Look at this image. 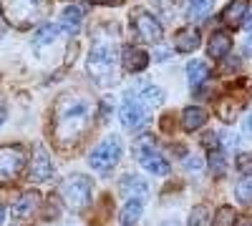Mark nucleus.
Listing matches in <instances>:
<instances>
[{"label":"nucleus","mask_w":252,"mask_h":226,"mask_svg":"<svg viewBox=\"0 0 252 226\" xmlns=\"http://www.w3.org/2000/svg\"><path fill=\"white\" fill-rule=\"evenodd\" d=\"M94 103L81 93H63L53 108V141L61 149H71L89 131Z\"/></svg>","instance_id":"f257e3e1"},{"label":"nucleus","mask_w":252,"mask_h":226,"mask_svg":"<svg viewBox=\"0 0 252 226\" xmlns=\"http://www.w3.org/2000/svg\"><path fill=\"white\" fill-rule=\"evenodd\" d=\"M3 18L18 30H31L46 18L51 0H0Z\"/></svg>","instance_id":"f03ea898"},{"label":"nucleus","mask_w":252,"mask_h":226,"mask_svg":"<svg viewBox=\"0 0 252 226\" xmlns=\"http://www.w3.org/2000/svg\"><path fill=\"white\" fill-rule=\"evenodd\" d=\"M61 196H63V201H66V206L71 211L89 209L91 196H94V181H91V176H86V174L68 176L66 181H63V186H61Z\"/></svg>","instance_id":"7ed1b4c3"},{"label":"nucleus","mask_w":252,"mask_h":226,"mask_svg":"<svg viewBox=\"0 0 252 226\" xmlns=\"http://www.w3.org/2000/svg\"><path fill=\"white\" fill-rule=\"evenodd\" d=\"M28 161V151L20 146V143H8V146H0V189L13 186L20 178Z\"/></svg>","instance_id":"20e7f679"},{"label":"nucleus","mask_w":252,"mask_h":226,"mask_svg":"<svg viewBox=\"0 0 252 226\" xmlns=\"http://www.w3.org/2000/svg\"><path fill=\"white\" fill-rule=\"evenodd\" d=\"M116 68V48L111 43H96L89 53V73L94 80L103 83L106 78L114 75Z\"/></svg>","instance_id":"39448f33"},{"label":"nucleus","mask_w":252,"mask_h":226,"mask_svg":"<svg viewBox=\"0 0 252 226\" xmlns=\"http://www.w3.org/2000/svg\"><path fill=\"white\" fill-rule=\"evenodd\" d=\"M119 158H121V141H119V136H109L91 151L89 163H91V169L103 174V171H109L111 166H116Z\"/></svg>","instance_id":"423d86ee"},{"label":"nucleus","mask_w":252,"mask_h":226,"mask_svg":"<svg viewBox=\"0 0 252 226\" xmlns=\"http://www.w3.org/2000/svg\"><path fill=\"white\" fill-rule=\"evenodd\" d=\"M131 23H134V28H136L139 38H141V40H146V43H159V40H161V35H164V28H161V23H159V20H157L152 13H146V10H139V13H134Z\"/></svg>","instance_id":"0eeeda50"},{"label":"nucleus","mask_w":252,"mask_h":226,"mask_svg":"<svg viewBox=\"0 0 252 226\" xmlns=\"http://www.w3.org/2000/svg\"><path fill=\"white\" fill-rule=\"evenodd\" d=\"M119 118L124 123V128H129V131H139L141 126L149 123V116H146V111H144V103L134 100L129 93H126V100H124V106L119 111Z\"/></svg>","instance_id":"6e6552de"},{"label":"nucleus","mask_w":252,"mask_h":226,"mask_svg":"<svg viewBox=\"0 0 252 226\" xmlns=\"http://www.w3.org/2000/svg\"><path fill=\"white\" fill-rule=\"evenodd\" d=\"M51 174H53V161H51V153H48L43 146H35L33 158H31V171H28L31 181L40 183V181L51 178Z\"/></svg>","instance_id":"1a4fd4ad"},{"label":"nucleus","mask_w":252,"mask_h":226,"mask_svg":"<svg viewBox=\"0 0 252 226\" xmlns=\"http://www.w3.org/2000/svg\"><path fill=\"white\" fill-rule=\"evenodd\" d=\"M202 43V35L197 28H182L177 35H174V48L179 53H194Z\"/></svg>","instance_id":"9d476101"},{"label":"nucleus","mask_w":252,"mask_h":226,"mask_svg":"<svg viewBox=\"0 0 252 226\" xmlns=\"http://www.w3.org/2000/svg\"><path fill=\"white\" fill-rule=\"evenodd\" d=\"M38 203H40L38 191H28V194H23V196H20L13 206H10V214H13L15 219H28V216H33V211L38 209Z\"/></svg>","instance_id":"9b49d317"},{"label":"nucleus","mask_w":252,"mask_h":226,"mask_svg":"<svg viewBox=\"0 0 252 226\" xmlns=\"http://www.w3.org/2000/svg\"><path fill=\"white\" fill-rule=\"evenodd\" d=\"M250 10V0H232L224 10H222V23H227L229 28L242 25V18Z\"/></svg>","instance_id":"f8f14e48"},{"label":"nucleus","mask_w":252,"mask_h":226,"mask_svg":"<svg viewBox=\"0 0 252 226\" xmlns=\"http://www.w3.org/2000/svg\"><path fill=\"white\" fill-rule=\"evenodd\" d=\"M229 50H232V35H227V33H212V38H209V46H207V53L212 60H220L224 58Z\"/></svg>","instance_id":"ddd939ff"},{"label":"nucleus","mask_w":252,"mask_h":226,"mask_svg":"<svg viewBox=\"0 0 252 226\" xmlns=\"http://www.w3.org/2000/svg\"><path fill=\"white\" fill-rule=\"evenodd\" d=\"M207 118H209V113L202 106H189L182 113V128L184 131H199L204 123H207Z\"/></svg>","instance_id":"4468645a"},{"label":"nucleus","mask_w":252,"mask_h":226,"mask_svg":"<svg viewBox=\"0 0 252 226\" xmlns=\"http://www.w3.org/2000/svg\"><path fill=\"white\" fill-rule=\"evenodd\" d=\"M149 66V53L141 48H126L124 50V68L129 73H139Z\"/></svg>","instance_id":"2eb2a0df"},{"label":"nucleus","mask_w":252,"mask_h":226,"mask_svg":"<svg viewBox=\"0 0 252 226\" xmlns=\"http://www.w3.org/2000/svg\"><path fill=\"white\" fill-rule=\"evenodd\" d=\"M139 161H141V166L149 171L152 176H166V174H169V163H166V158H161L157 151L144 153Z\"/></svg>","instance_id":"dca6fc26"},{"label":"nucleus","mask_w":252,"mask_h":226,"mask_svg":"<svg viewBox=\"0 0 252 226\" xmlns=\"http://www.w3.org/2000/svg\"><path fill=\"white\" fill-rule=\"evenodd\" d=\"M119 189H121L124 196H129V199H139V196H146V194H149L146 181H141L139 176H124L121 183H119Z\"/></svg>","instance_id":"f3484780"},{"label":"nucleus","mask_w":252,"mask_h":226,"mask_svg":"<svg viewBox=\"0 0 252 226\" xmlns=\"http://www.w3.org/2000/svg\"><path fill=\"white\" fill-rule=\"evenodd\" d=\"M141 209H144V203H141V199H129L126 201V206L121 209V226H134L136 221H139V216H141Z\"/></svg>","instance_id":"a211bd4d"},{"label":"nucleus","mask_w":252,"mask_h":226,"mask_svg":"<svg viewBox=\"0 0 252 226\" xmlns=\"http://www.w3.org/2000/svg\"><path fill=\"white\" fill-rule=\"evenodd\" d=\"M164 91L159 88V86H146V88H141V93H139V103H144V106H149V108H157V106H161L164 103Z\"/></svg>","instance_id":"6ab92c4d"},{"label":"nucleus","mask_w":252,"mask_h":226,"mask_svg":"<svg viewBox=\"0 0 252 226\" xmlns=\"http://www.w3.org/2000/svg\"><path fill=\"white\" fill-rule=\"evenodd\" d=\"M207 75H209V68H207L204 60H192V63L187 66V78L192 86H199L202 80H207Z\"/></svg>","instance_id":"aec40b11"},{"label":"nucleus","mask_w":252,"mask_h":226,"mask_svg":"<svg viewBox=\"0 0 252 226\" xmlns=\"http://www.w3.org/2000/svg\"><path fill=\"white\" fill-rule=\"evenodd\" d=\"M212 8H215V0H189V18L202 20L212 13Z\"/></svg>","instance_id":"412c9836"},{"label":"nucleus","mask_w":252,"mask_h":226,"mask_svg":"<svg viewBox=\"0 0 252 226\" xmlns=\"http://www.w3.org/2000/svg\"><path fill=\"white\" fill-rule=\"evenodd\" d=\"M189 226H212V211L207 206H194L189 214Z\"/></svg>","instance_id":"4be33fe9"},{"label":"nucleus","mask_w":252,"mask_h":226,"mask_svg":"<svg viewBox=\"0 0 252 226\" xmlns=\"http://www.w3.org/2000/svg\"><path fill=\"white\" fill-rule=\"evenodd\" d=\"M58 25H43V28H38L35 35H33V43L35 46H46V43H53L56 35H58Z\"/></svg>","instance_id":"5701e85b"},{"label":"nucleus","mask_w":252,"mask_h":226,"mask_svg":"<svg viewBox=\"0 0 252 226\" xmlns=\"http://www.w3.org/2000/svg\"><path fill=\"white\" fill-rule=\"evenodd\" d=\"M83 13H86V10H83L81 5H71V8H66V10H63V23H66V25H71V28H68V33H76V25L81 23Z\"/></svg>","instance_id":"b1692460"},{"label":"nucleus","mask_w":252,"mask_h":226,"mask_svg":"<svg viewBox=\"0 0 252 226\" xmlns=\"http://www.w3.org/2000/svg\"><path fill=\"white\" fill-rule=\"evenodd\" d=\"M207 161H209V169H212L215 176H222V174L227 171V158H224L222 151H209Z\"/></svg>","instance_id":"393cba45"},{"label":"nucleus","mask_w":252,"mask_h":226,"mask_svg":"<svg viewBox=\"0 0 252 226\" xmlns=\"http://www.w3.org/2000/svg\"><path fill=\"white\" fill-rule=\"evenodd\" d=\"M235 221H237V216H235V211L229 209V206H222L212 216V226H235Z\"/></svg>","instance_id":"a878e982"},{"label":"nucleus","mask_w":252,"mask_h":226,"mask_svg":"<svg viewBox=\"0 0 252 226\" xmlns=\"http://www.w3.org/2000/svg\"><path fill=\"white\" fill-rule=\"evenodd\" d=\"M217 116L224 121V123H229V121H235V116H237V103L232 98H227V100H222V103L217 106Z\"/></svg>","instance_id":"bb28decb"},{"label":"nucleus","mask_w":252,"mask_h":226,"mask_svg":"<svg viewBox=\"0 0 252 226\" xmlns=\"http://www.w3.org/2000/svg\"><path fill=\"white\" fill-rule=\"evenodd\" d=\"M235 196H237V201H242V203H250V201H252V174H250L245 181L237 183Z\"/></svg>","instance_id":"cd10ccee"},{"label":"nucleus","mask_w":252,"mask_h":226,"mask_svg":"<svg viewBox=\"0 0 252 226\" xmlns=\"http://www.w3.org/2000/svg\"><path fill=\"white\" fill-rule=\"evenodd\" d=\"M149 151H154V138H152V136H141V138L134 143V156L141 158L144 153H149Z\"/></svg>","instance_id":"c85d7f7f"},{"label":"nucleus","mask_w":252,"mask_h":226,"mask_svg":"<svg viewBox=\"0 0 252 226\" xmlns=\"http://www.w3.org/2000/svg\"><path fill=\"white\" fill-rule=\"evenodd\" d=\"M237 171L252 174V153H240L237 156Z\"/></svg>","instance_id":"c756f323"},{"label":"nucleus","mask_w":252,"mask_h":226,"mask_svg":"<svg viewBox=\"0 0 252 226\" xmlns=\"http://www.w3.org/2000/svg\"><path fill=\"white\" fill-rule=\"evenodd\" d=\"M222 146H224V149L237 146V136H235L232 131H224V133H222Z\"/></svg>","instance_id":"7c9ffc66"},{"label":"nucleus","mask_w":252,"mask_h":226,"mask_svg":"<svg viewBox=\"0 0 252 226\" xmlns=\"http://www.w3.org/2000/svg\"><path fill=\"white\" fill-rule=\"evenodd\" d=\"M187 166H189V171H199L202 161H199V158H187Z\"/></svg>","instance_id":"2f4dec72"},{"label":"nucleus","mask_w":252,"mask_h":226,"mask_svg":"<svg viewBox=\"0 0 252 226\" xmlns=\"http://www.w3.org/2000/svg\"><path fill=\"white\" fill-rule=\"evenodd\" d=\"M91 3H96V5H121L124 0H91Z\"/></svg>","instance_id":"473e14b6"},{"label":"nucleus","mask_w":252,"mask_h":226,"mask_svg":"<svg viewBox=\"0 0 252 226\" xmlns=\"http://www.w3.org/2000/svg\"><path fill=\"white\" fill-rule=\"evenodd\" d=\"M245 128H247V136H252V113H250V118L245 121Z\"/></svg>","instance_id":"72a5a7b5"},{"label":"nucleus","mask_w":252,"mask_h":226,"mask_svg":"<svg viewBox=\"0 0 252 226\" xmlns=\"http://www.w3.org/2000/svg\"><path fill=\"white\" fill-rule=\"evenodd\" d=\"M5 116H8V111H5L3 106H0V126H3V121H5Z\"/></svg>","instance_id":"f704fd0d"},{"label":"nucleus","mask_w":252,"mask_h":226,"mask_svg":"<svg viewBox=\"0 0 252 226\" xmlns=\"http://www.w3.org/2000/svg\"><path fill=\"white\" fill-rule=\"evenodd\" d=\"M3 219H5V209L0 206V224H3Z\"/></svg>","instance_id":"c9c22d12"},{"label":"nucleus","mask_w":252,"mask_h":226,"mask_svg":"<svg viewBox=\"0 0 252 226\" xmlns=\"http://www.w3.org/2000/svg\"><path fill=\"white\" fill-rule=\"evenodd\" d=\"M245 226H252V224H245Z\"/></svg>","instance_id":"e433bc0d"}]
</instances>
